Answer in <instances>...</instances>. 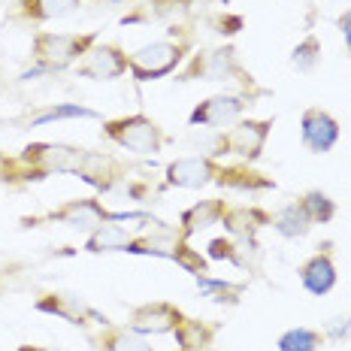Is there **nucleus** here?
Segmentation results:
<instances>
[{
	"mask_svg": "<svg viewBox=\"0 0 351 351\" xmlns=\"http://www.w3.org/2000/svg\"><path fill=\"white\" fill-rule=\"evenodd\" d=\"M85 149L67 143H27L3 160V182H40L49 176H76Z\"/></svg>",
	"mask_w": 351,
	"mask_h": 351,
	"instance_id": "nucleus-1",
	"label": "nucleus"
},
{
	"mask_svg": "<svg viewBox=\"0 0 351 351\" xmlns=\"http://www.w3.org/2000/svg\"><path fill=\"white\" fill-rule=\"evenodd\" d=\"M109 221H155V218L149 212H109L97 197H76V200L61 203V206L46 212V215L25 218L27 228H36V224H64V228L79 230L85 237H91L94 230Z\"/></svg>",
	"mask_w": 351,
	"mask_h": 351,
	"instance_id": "nucleus-2",
	"label": "nucleus"
},
{
	"mask_svg": "<svg viewBox=\"0 0 351 351\" xmlns=\"http://www.w3.org/2000/svg\"><path fill=\"white\" fill-rule=\"evenodd\" d=\"M176 82H239L252 88V91H261L254 85L252 73L243 67L239 52L233 46H215V49L194 52L182 64V70L176 73Z\"/></svg>",
	"mask_w": 351,
	"mask_h": 351,
	"instance_id": "nucleus-3",
	"label": "nucleus"
},
{
	"mask_svg": "<svg viewBox=\"0 0 351 351\" xmlns=\"http://www.w3.org/2000/svg\"><path fill=\"white\" fill-rule=\"evenodd\" d=\"M94 43H100L97 31H85V34L36 31L31 40V55L36 61L34 73H58V70L76 67Z\"/></svg>",
	"mask_w": 351,
	"mask_h": 351,
	"instance_id": "nucleus-4",
	"label": "nucleus"
},
{
	"mask_svg": "<svg viewBox=\"0 0 351 351\" xmlns=\"http://www.w3.org/2000/svg\"><path fill=\"white\" fill-rule=\"evenodd\" d=\"M188 58H191V40H155L130 52L128 73L136 82H155L170 73H179Z\"/></svg>",
	"mask_w": 351,
	"mask_h": 351,
	"instance_id": "nucleus-5",
	"label": "nucleus"
},
{
	"mask_svg": "<svg viewBox=\"0 0 351 351\" xmlns=\"http://www.w3.org/2000/svg\"><path fill=\"white\" fill-rule=\"evenodd\" d=\"M104 136L109 143H115L119 149L130 152V155H158L167 145L164 128L149 119L145 112L121 115V119H106L104 121Z\"/></svg>",
	"mask_w": 351,
	"mask_h": 351,
	"instance_id": "nucleus-6",
	"label": "nucleus"
},
{
	"mask_svg": "<svg viewBox=\"0 0 351 351\" xmlns=\"http://www.w3.org/2000/svg\"><path fill=\"white\" fill-rule=\"evenodd\" d=\"M273 134V119H239L233 128H228L224 134H218L215 149L209 152L212 158H239L243 164H254L263 158L267 140Z\"/></svg>",
	"mask_w": 351,
	"mask_h": 351,
	"instance_id": "nucleus-7",
	"label": "nucleus"
},
{
	"mask_svg": "<svg viewBox=\"0 0 351 351\" xmlns=\"http://www.w3.org/2000/svg\"><path fill=\"white\" fill-rule=\"evenodd\" d=\"M258 94H212V97L200 100L191 115H188V124L191 128H209V130H224V128H233L239 119H245V109L254 104Z\"/></svg>",
	"mask_w": 351,
	"mask_h": 351,
	"instance_id": "nucleus-8",
	"label": "nucleus"
},
{
	"mask_svg": "<svg viewBox=\"0 0 351 351\" xmlns=\"http://www.w3.org/2000/svg\"><path fill=\"white\" fill-rule=\"evenodd\" d=\"M76 179H82L85 185H91L100 194H115L128 182V164L115 155H106V152L85 149L82 160H79Z\"/></svg>",
	"mask_w": 351,
	"mask_h": 351,
	"instance_id": "nucleus-9",
	"label": "nucleus"
},
{
	"mask_svg": "<svg viewBox=\"0 0 351 351\" xmlns=\"http://www.w3.org/2000/svg\"><path fill=\"white\" fill-rule=\"evenodd\" d=\"M130 55L124 52L119 43H94L88 55L76 64L79 79H91V82H115L130 70Z\"/></svg>",
	"mask_w": 351,
	"mask_h": 351,
	"instance_id": "nucleus-10",
	"label": "nucleus"
},
{
	"mask_svg": "<svg viewBox=\"0 0 351 351\" xmlns=\"http://www.w3.org/2000/svg\"><path fill=\"white\" fill-rule=\"evenodd\" d=\"M218 160L212 155H188L176 158L164 170V185L167 188H182V191H200L206 185H215L218 176Z\"/></svg>",
	"mask_w": 351,
	"mask_h": 351,
	"instance_id": "nucleus-11",
	"label": "nucleus"
},
{
	"mask_svg": "<svg viewBox=\"0 0 351 351\" xmlns=\"http://www.w3.org/2000/svg\"><path fill=\"white\" fill-rule=\"evenodd\" d=\"M339 136H342V124L327 109H321V106L303 109V115H300V140H303V145L312 155L333 152Z\"/></svg>",
	"mask_w": 351,
	"mask_h": 351,
	"instance_id": "nucleus-12",
	"label": "nucleus"
},
{
	"mask_svg": "<svg viewBox=\"0 0 351 351\" xmlns=\"http://www.w3.org/2000/svg\"><path fill=\"white\" fill-rule=\"evenodd\" d=\"M182 318H185V312H182L176 303L155 300V303L134 306V309H130V318H128V327L136 330L140 336H164V333H173L176 327L182 324Z\"/></svg>",
	"mask_w": 351,
	"mask_h": 351,
	"instance_id": "nucleus-13",
	"label": "nucleus"
},
{
	"mask_svg": "<svg viewBox=\"0 0 351 351\" xmlns=\"http://www.w3.org/2000/svg\"><path fill=\"white\" fill-rule=\"evenodd\" d=\"M269 221H273V215H269L267 209L248 206V203H228V209H224V215H221V224H224V230H228V237L239 239V243H245V245H254V248H258V233L267 228Z\"/></svg>",
	"mask_w": 351,
	"mask_h": 351,
	"instance_id": "nucleus-14",
	"label": "nucleus"
},
{
	"mask_svg": "<svg viewBox=\"0 0 351 351\" xmlns=\"http://www.w3.org/2000/svg\"><path fill=\"white\" fill-rule=\"evenodd\" d=\"M300 285L309 291L312 297H324L330 294L339 282V273H336V261H333V252H330V243H324L312 254L306 263H300Z\"/></svg>",
	"mask_w": 351,
	"mask_h": 351,
	"instance_id": "nucleus-15",
	"label": "nucleus"
},
{
	"mask_svg": "<svg viewBox=\"0 0 351 351\" xmlns=\"http://www.w3.org/2000/svg\"><path fill=\"white\" fill-rule=\"evenodd\" d=\"M36 309L46 312V315L67 321V324H88V318H94L100 327L109 324L106 315H100L94 306H88L85 300L76 297V294H46V297L36 300Z\"/></svg>",
	"mask_w": 351,
	"mask_h": 351,
	"instance_id": "nucleus-16",
	"label": "nucleus"
},
{
	"mask_svg": "<svg viewBox=\"0 0 351 351\" xmlns=\"http://www.w3.org/2000/svg\"><path fill=\"white\" fill-rule=\"evenodd\" d=\"M215 185L228 188L239 194H261V191H276V179L267 173L252 170L248 164H221L215 176Z\"/></svg>",
	"mask_w": 351,
	"mask_h": 351,
	"instance_id": "nucleus-17",
	"label": "nucleus"
},
{
	"mask_svg": "<svg viewBox=\"0 0 351 351\" xmlns=\"http://www.w3.org/2000/svg\"><path fill=\"white\" fill-rule=\"evenodd\" d=\"M88 0H16V12L12 19L25 21V25H43V21L64 19L76 12Z\"/></svg>",
	"mask_w": 351,
	"mask_h": 351,
	"instance_id": "nucleus-18",
	"label": "nucleus"
},
{
	"mask_svg": "<svg viewBox=\"0 0 351 351\" xmlns=\"http://www.w3.org/2000/svg\"><path fill=\"white\" fill-rule=\"evenodd\" d=\"M224 209H228V200H221V197H209V200H197L194 206H188L185 212L179 215V233L185 239H191L194 233L212 228V224H221V215Z\"/></svg>",
	"mask_w": 351,
	"mask_h": 351,
	"instance_id": "nucleus-19",
	"label": "nucleus"
},
{
	"mask_svg": "<svg viewBox=\"0 0 351 351\" xmlns=\"http://www.w3.org/2000/svg\"><path fill=\"white\" fill-rule=\"evenodd\" d=\"M136 239L134 230H128L121 221H109L97 228L91 237H85V252L88 254H104V252H128V245Z\"/></svg>",
	"mask_w": 351,
	"mask_h": 351,
	"instance_id": "nucleus-20",
	"label": "nucleus"
},
{
	"mask_svg": "<svg viewBox=\"0 0 351 351\" xmlns=\"http://www.w3.org/2000/svg\"><path fill=\"white\" fill-rule=\"evenodd\" d=\"M269 224H273V230L285 239H303L306 233L315 228V224L309 221V215H306V209H303L300 200H291V203H285V206H279L273 212V221Z\"/></svg>",
	"mask_w": 351,
	"mask_h": 351,
	"instance_id": "nucleus-21",
	"label": "nucleus"
},
{
	"mask_svg": "<svg viewBox=\"0 0 351 351\" xmlns=\"http://www.w3.org/2000/svg\"><path fill=\"white\" fill-rule=\"evenodd\" d=\"M176 342H179L182 351H209V346L215 342L218 324H209V321L200 318H182V324L176 327Z\"/></svg>",
	"mask_w": 351,
	"mask_h": 351,
	"instance_id": "nucleus-22",
	"label": "nucleus"
},
{
	"mask_svg": "<svg viewBox=\"0 0 351 351\" xmlns=\"http://www.w3.org/2000/svg\"><path fill=\"white\" fill-rule=\"evenodd\" d=\"M100 351H155L149 346V336H140L130 327H119V324H109L104 327V333L94 336Z\"/></svg>",
	"mask_w": 351,
	"mask_h": 351,
	"instance_id": "nucleus-23",
	"label": "nucleus"
},
{
	"mask_svg": "<svg viewBox=\"0 0 351 351\" xmlns=\"http://www.w3.org/2000/svg\"><path fill=\"white\" fill-rule=\"evenodd\" d=\"M194 0H145L143 6H136V12L121 19V25H149V21H164L173 19L179 12H188Z\"/></svg>",
	"mask_w": 351,
	"mask_h": 351,
	"instance_id": "nucleus-24",
	"label": "nucleus"
},
{
	"mask_svg": "<svg viewBox=\"0 0 351 351\" xmlns=\"http://www.w3.org/2000/svg\"><path fill=\"white\" fill-rule=\"evenodd\" d=\"M197 288L203 291L209 300L215 303H230L237 306L239 303V294H245V285L243 282H224V279H212V276H197Z\"/></svg>",
	"mask_w": 351,
	"mask_h": 351,
	"instance_id": "nucleus-25",
	"label": "nucleus"
},
{
	"mask_svg": "<svg viewBox=\"0 0 351 351\" xmlns=\"http://www.w3.org/2000/svg\"><path fill=\"white\" fill-rule=\"evenodd\" d=\"M321 346H324V333L312 330V327H291L276 342L279 351H318Z\"/></svg>",
	"mask_w": 351,
	"mask_h": 351,
	"instance_id": "nucleus-26",
	"label": "nucleus"
},
{
	"mask_svg": "<svg viewBox=\"0 0 351 351\" xmlns=\"http://www.w3.org/2000/svg\"><path fill=\"white\" fill-rule=\"evenodd\" d=\"M243 252H248V245L239 243V239H233V237H218V239H212V243L206 245V258L209 261H224V263H233V267H245L248 263L243 258Z\"/></svg>",
	"mask_w": 351,
	"mask_h": 351,
	"instance_id": "nucleus-27",
	"label": "nucleus"
},
{
	"mask_svg": "<svg viewBox=\"0 0 351 351\" xmlns=\"http://www.w3.org/2000/svg\"><path fill=\"white\" fill-rule=\"evenodd\" d=\"M321 64V40L315 34L303 36V40L294 46V52H291V67L297 73H312Z\"/></svg>",
	"mask_w": 351,
	"mask_h": 351,
	"instance_id": "nucleus-28",
	"label": "nucleus"
},
{
	"mask_svg": "<svg viewBox=\"0 0 351 351\" xmlns=\"http://www.w3.org/2000/svg\"><path fill=\"white\" fill-rule=\"evenodd\" d=\"M300 203H303L306 215H309L312 224H330L336 218V203L327 197L324 191H306L303 197H300Z\"/></svg>",
	"mask_w": 351,
	"mask_h": 351,
	"instance_id": "nucleus-29",
	"label": "nucleus"
},
{
	"mask_svg": "<svg viewBox=\"0 0 351 351\" xmlns=\"http://www.w3.org/2000/svg\"><path fill=\"white\" fill-rule=\"evenodd\" d=\"M170 261H176L182 269H185V273H191V276H206V273H209V258H203L200 252H194V248L188 245L185 237L176 239Z\"/></svg>",
	"mask_w": 351,
	"mask_h": 351,
	"instance_id": "nucleus-30",
	"label": "nucleus"
},
{
	"mask_svg": "<svg viewBox=\"0 0 351 351\" xmlns=\"http://www.w3.org/2000/svg\"><path fill=\"white\" fill-rule=\"evenodd\" d=\"M61 119H97V112L85 109V106H76V104H61V106H52V109H46V112H40L36 119H31V124L40 128V124H52Z\"/></svg>",
	"mask_w": 351,
	"mask_h": 351,
	"instance_id": "nucleus-31",
	"label": "nucleus"
},
{
	"mask_svg": "<svg viewBox=\"0 0 351 351\" xmlns=\"http://www.w3.org/2000/svg\"><path fill=\"white\" fill-rule=\"evenodd\" d=\"M321 333H324V339H330V342H346V339H351V315H339V318L327 321V327Z\"/></svg>",
	"mask_w": 351,
	"mask_h": 351,
	"instance_id": "nucleus-32",
	"label": "nucleus"
},
{
	"mask_svg": "<svg viewBox=\"0 0 351 351\" xmlns=\"http://www.w3.org/2000/svg\"><path fill=\"white\" fill-rule=\"evenodd\" d=\"M243 16H215L212 19V27H215L221 36H233L237 31H243Z\"/></svg>",
	"mask_w": 351,
	"mask_h": 351,
	"instance_id": "nucleus-33",
	"label": "nucleus"
},
{
	"mask_svg": "<svg viewBox=\"0 0 351 351\" xmlns=\"http://www.w3.org/2000/svg\"><path fill=\"white\" fill-rule=\"evenodd\" d=\"M336 27H339L342 40H346V49L351 55V10H346V12H339V16H336Z\"/></svg>",
	"mask_w": 351,
	"mask_h": 351,
	"instance_id": "nucleus-34",
	"label": "nucleus"
},
{
	"mask_svg": "<svg viewBox=\"0 0 351 351\" xmlns=\"http://www.w3.org/2000/svg\"><path fill=\"white\" fill-rule=\"evenodd\" d=\"M203 3H218V6H228V3H233V0H203Z\"/></svg>",
	"mask_w": 351,
	"mask_h": 351,
	"instance_id": "nucleus-35",
	"label": "nucleus"
},
{
	"mask_svg": "<svg viewBox=\"0 0 351 351\" xmlns=\"http://www.w3.org/2000/svg\"><path fill=\"white\" fill-rule=\"evenodd\" d=\"M179 351H182V348H179Z\"/></svg>",
	"mask_w": 351,
	"mask_h": 351,
	"instance_id": "nucleus-36",
	"label": "nucleus"
}]
</instances>
